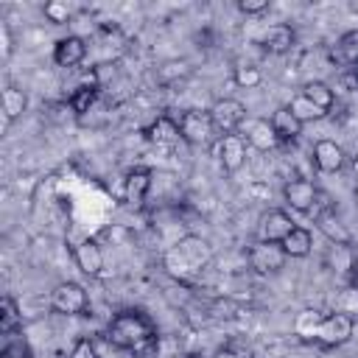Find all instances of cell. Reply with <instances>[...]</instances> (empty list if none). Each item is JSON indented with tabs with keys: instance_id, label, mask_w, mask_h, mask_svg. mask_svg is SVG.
<instances>
[{
	"instance_id": "cell-1",
	"label": "cell",
	"mask_w": 358,
	"mask_h": 358,
	"mask_svg": "<svg viewBox=\"0 0 358 358\" xmlns=\"http://www.w3.org/2000/svg\"><path fill=\"white\" fill-rule=\"evenodd\" d=\"M106 341L117 350H126V352H148L154 344H157V327L154 322L137 310V308H126L120 313H115L106 324Z\"/></svg>"
},
{
	"instance_id": "cell-2",
	"label": "cell",
	"mask_w": 358,
	"mask_h": 358,
	"mask_svg": "<svg viewBox=\"0 0 358 358\" xmlns=\"http://www.w3.org/2000/svg\"><path fill=\"white\" fill-rule=\"evenodd\" d=\"M213 260V246L210 241H204L201 235H185L179 238L165 255H162V266L171 277L176 280H190L196 277L207 263Z\"/></svg>"
},
{
	"instance_id": "cell-3",
	"label": "cell",
	"mask_w": 358,
	"mask_h": 358,
	"mask_svg": "<svg viewBox=\"0 0 358 358\" xmlns=\"http://www.w3.org/2000/svg\"><path fill=\"white\" fill-rule=\"evenodd\" d=\"M179 134L190 145H210L215 137V126L210 117V109H187L179 115Z\"/></svg>"
},
{
	"instance_id": "cell-4",
	"label": "cell",
	"mask_w": 358,
	"mask_h": 358,
	"mask_svg": "<svg viewBox=\"0 0 358 358\" xmlns=\"http://www.w3.org/2000/svg\"><path fill=\"white\" fill-rule=\"evenodd\" d=\"M50 308L62 316H78L90 308V296L84 291V285L78 282H59L53 291H50Z\"/></svg>"
},
{
	"instance_id": "cell-5",
	"label": "cell",
	"mask_w": 358,
	"mask_h": 358,
	"mask_svg": "<svg viewBox=\"0 0 358 358\" xmlns=\"http://www.w3.org/2000/svg\"><path fill=\"white\" fill-rule=\"evenodd\" d=\"M352 330H355L352 316L336 310V313H330V316L322 319L319 333H316V344H319V347H327V350L341 347V344H347V341L352 338Z\"/></svg>"
},
{
	"instance_id": "cell-6",
	"label": "cell",
	"mask_w": 358,
	"mask_h": 358,
	"mask_svg": "<svg viewBox=\"0 0 358 358\" xmlns=\"http://www.w3.org/2000/svg\"><path fill=\"white\" fill-rule=\"evenodd\" d=\"M210 117L218 134H235L246 120V106L238 98H221L210 106Z\"/></svg>"
},
{
	"instance_id": "cell-7",
	"label": "cell",
	"mask_w": 358,
	"mask_h": 358,
	"mask_svg": "<svg viewBox=\"0 0 358 358\" xmlns=\"http://www.w3.org/2000/svg\"><path fill=\"white\" fill-rule=\"evenodd\" d=\"M288 255L280 243H268V241H257L252 243L249 249V266L257 271V274H277L282 266H285Z\"/></svg>"
},
{
	"instance_id": "cell-8",
	"label": "cell",
	"mask_w": 358,
	"mask_h": 358,
	"mask_svg": "<svg viewBox=\"0 0 358 358\" xmlns=\"http://www.w3.org/2000/svg\"><path fill=\"white\" fill-rule=\"evenodd\" d=\"M282 199H285L288 210H294V213H313L319 187L310 179H288L282 185Z\"/></svg>"
},
{
	"instance_id": "cell-9",
	"label": "cell",
	"mask_w": 358,
	"mask_h": 358,
	"mask_svg": "<svg viewBox=\"0 0 358 358\" xmlns=\"http://www.w3.org/2000/svg\"><path fill=\"white\" fill-rule=\"evenodd\" d=\"M296 221L285 213V210H268L260 215L257 224V241H268V243H282L291 232H294Z\"/></svg>"
},
{
	"instance_id": "cell-10",
	"label": "cell",
	"mask_w": 358,
	"mask_h": 358,
	"mask_svg": "<svg viewBox=\"0 0 358 358\" xmlns=\"http://www.w3.org/2000/svg\"><path fill=\"white\" fill-rule=\"evenodd\" d=\"M246 148H249V143H246L243 134H238V131L235 134H221L218 145H215L221 168L224 171H238L246 162Z\"/></svg>"
},
{
	"instance_id": "cell-11",
	"label": "cell",
	"mask_w": 358,
	"mask_h": 358,
	"mask_svg": "<svg viewBox=\"0 0 358 358\" xmlns=\"http://www.w3.org/2000/svg\"><path fill=\"white\" fill-rule=\"evenodd\" d=\"M310 157H313V165H316L322 173H336V171H341L344 162H347L344 148H341L336 140H327V137L313 143Z\"/></svg>"
},
{
	"instance_id": "cell-12",
	"label": "cell",
	"mask_w": 358,
	"mask_h": 358,
	"mask_svg": "<svg viewBox=\"0 0 358 358\" xmlns=\"http://www.w3.org/2000/svg\"><path fill=\"white\" fill-rule=\"evenodd\" d=\"M151 185H154V173L148 168H131L123 179V201L131 207H140L148 199Z\"/></svg>"
},
{
	"instance_id": "cell-13",
	"label": "cell",
	"mask_w": 358,
	"mask_h": 358,
	"mask_svg": "<svg viewBox=\"0 0 358 358\" xmlns=\"http://www.w3.org/2000/svg\"><path fill=\"white\" fill-rule=\"evenodd\" d=\"M84 59H87V42L81 36H76V34L62 36L53 45V62L59 67H78Z\"/></svg>"
},
{
	"instance_id": "cell-14",
	"label": "cell",
	"mask_w": 358,
	"mask_h": 358,
	"mask_svg": "<svg viewBox=\"0 0 358 358\" xmlns=\"http://www.w3.org/2000/svg\"><path fill=\"white\" fill-rule=\"evenodd\" d=\"M294 42H296V31H294L288 22H274V25H268L266 34L260 36L263 50H266V53H274V56L288 53V50L294 48Z\"/></svg>"
},
{
	"instance_id": "cell-15",
	"label": "cell",
	"mask_w": 358,
	"mask_h": 358,
	"mask_svg": "<svg viewBox=\"0 0 358 358\" xmlns=\"http://www.w3.org/2000/svg\"><path fill=\"white\" fill-rule=\"evenodd\" d=\"M246 143H249V148H255V151H260V154L274 151V148L280 145V140H277L274 126H271L268 117H255V120H249V126H246Z\"/></svg>"
},
{
	"instance_id": "cell-16",
	"label": "cell",
	"mask_w": 358,
	"mask_h": 358,
	"mask_svg": "<svg viewBox=\"0 0 358 358\" xmlns=\"http://www.w3.org/2000/svg\"><path fill=\"white\" fill-rule=\"evenodd\" d=\"M73 260H76V266H78L84 274L98 277L101 268H103V249H101L98 241L87 238V241L76 243V249H73Z\"/></svg>"
},
{
	"instance_id": "cell-17",
	"label": "cell",
	"mask_w": 358,
	"mask_h": 358,
	"mask_svg": "<svg viewBox=\"0 0 358 358\" xmlns=\"http://www.w3.org/2000/svg\"><path fill=\"white\" fill-rule=\"evenodd\" d=\"M145 134H148V140H151L154 145H159V148H173V145L182 140L179 123H176L173 117H168V115H159V117L145 129Z\"/></svg>"
},
{
	"instance_id": "cell-18",
	"label": "cell",
	"mask_w": 358,
	"mask_h": 358,
	"mask_svg": "<svg viewBox=\"0 0 358 358\" xmlns=\"http://www.w3.org/2000/svg\"><path fill=\"white\" fill-rule=\"evenodd\" d=\"M268 120H271L274 134H277V140H280V143H294V140L302 134V123L291 115V109H288V106L274 109V115H271Z\"/></svg>"
},
{
	"instance_id": "cell-19",
	"label": "cell",
	"mask_w": 358,
	"mask_h": 358,
	"mask_svg": "<svg viewBox=\"0 0 358 358\" xmlns=\"http://www.w3.org/2000/svg\"><path fill=\"white\" fill-rule=\"evenodd\" d=\"M282 249H285V255L288 257H305V255H310V249H313V235H310V229H305V227H294V232L280 243Z\"/></svg>"
},
{
	"instance_id": "cell-20",
	"label": "cell",
	"mask_w": 358,
	"mask_h": 358,
	"mask_svg": "<svg viewBox=\"0 0 358 358\" xmlns=\"http://www.w3.org/2000/svg\"><path fill=\"white\" fill-rule=\"evenodd\" d=\"M22 327V313H20V305L14 296H3L0 299V333L3 336H14L17 330Z\"/></svg>"
},
{
	"instance_id": "cell-21",
	"label": "cell",
	"mask_w": 358,
	"mask_h": 358,
	"mask_svg": "<svg viewBox=\"0 0 358 358\" xmlns=\"http://www.w3.org/2000/svg\"><path fill=\"white\" fill-rule=\"evenodd\" d=\"M95 106H98V84H81V87L73 90V95H70V109H73L78 117H84V115L92 112Z\"/></svg>"
},
{
	"instance_id": "cell-22",
	"label": "cell",
	"mask_w": 358,
	"mask_h": 358,
	"mask_svg": "<svg viewBox=\"0 0 358 358\" xmlns=\"http://www.w3.org/2000/svg\"><path fill=\"white\" fill-rule=\"evenodd\" d=\"M285 106L291 109V115H294L299 123H313V120H322V117L327 115L322 106H316V103H313L310 98H305L302 92H299V95H294Z\"/></svg>"
},
{
	"instance_id": "cell-23",
	"label": "cell",
	"mask_w": 358,
	"mask_h": 358,
	"mask_svg": "<svg viewBox=\"0 0 358 358\" xmlns=\"http://www.w3.org/2000/svg\"><path fill=\"white\" fill-rule=\"evenodd\" d=\"M322 313L313 310V308H305L296 313L294 319V333L302 338V341H316V333H319V324H322Z\"/></svg>"
},
{
	"instance_id": "cell-24",
	"label": "cell",
	"mask_w": 358,
	"mask_h": 358,
	"mask_svg": "<svg viewBox=\"0 0 358 358\" xmlns=\"http://www.w3.org/2000/svg\"><path fill=\"white\" fill-rule=\"evenodd\" d=\"M302 95L310 98V101H313L316 106H322L324 112H330V109H333V101H336L333 87L324 84V81H308V84L302 87Z\"/></svg>"
},
{
	"instance_id": "cell-25",
	"label": "cell",
	"mask_w": 358,
	"mask_h": 358,
	"mask_svg": "<svg viewBox=\"0 0 358 358\" xmlns=\"http://www.w3.org/2000/svg\"><path fill=\"white\" fill-rule=\"evenodd\" d=\"M25 106H28V95L20 87H6L3 90V115H6V120L20 117L25 112Z\"/></svg>"
},
{
	"instance_id": "cell-26",
	"label": "cell",
	"mask_w": 358,
	"mask_h": 358,
	"mask_svg": "<svg viewBox=\"0 0 358 358\" xmlns=\"http://www.w3.org/2000/svg\"><path fill=\"white\" fill-rule=\"evenodd\" d=\"M336 56H338L341 64L358 67V28H355V31H347V34L336 42Z\"/></svg>"
},
{
	"instance_id": "cell-27",
	"label": "cell",
	"mask_w": 358,
	"mask_h": 358,
	"mask_svg": "<svg viewBox=\"0 0 358 358\" xmlns=\"http://www.w3.org/2000/svg\"><path fill=\"white\" fill-rule=\"evenodd\" d=\"M316 221H319V229H322L333 243H350V232L341 227V221H338L333 213H322V215H316Z\"/></svg>"
},
{
	"instance_id": "cell-28",
	"label": "cell",
	"mask_w": 358,
	"mask_h": 358,
	"mask_svg": "<svg viewBox=\"0 0 358 358\" xmlns=\"http://www.w3.org/2000/svg\"><path fill=\"white\" fill-rule=\"evenodd\" d=\"M232 78H235L238 87L252 90V87H257V84L263 81V73H260V67H255V64H238V67L232 70Z\"/></svg>"
},
{
	"instance_id": "cell-29",
	"label": "cell",
	"mask_w": 358,
	"mask_h": 358,
	"mask_svg": "<svg viewBox=\"0 0 358 358\" xmlns=\"http://www.w3.org/2000/svg\"><path fill=\"white\" fill-rule=\"evenodd\" d=\"M42 11H45V20L53 22V25H64V22H70V17H73V8H70L64 0H48Z\"/></svg>"
},
{
	"instance_id": "cell-30",
	"label": "cell",
	"mask_w": 358,
	"mask_h": 358,
	"mask_svg": "<svg viewBox=\"0 0 358 358\" xmlns=\"http://www.w3.org/2000/svg\"><path fill=\"white\" fill-rule=\"evenodd\" d=\"M0 358H34L31 347L25 338H14V336H6V344H3V352Z\"/></svg>"
},
{
	"instance_id": "cell-31",
	"label": "cell",
	"mask_w": 358,
	"mask_h": 358,
	"mask_svg": "<svg viewBox=\"0 0 358 358\" xmlns=\"http://www.w3.org/2000/svg\"><path fill=\"white\" fill-rule=\"evenodd\" d=\"M67 358H101V355H98L95 341H92V338H87V336H81V338L73 344V350H70V355H67Z\"/></svg>"
},
{
	"instance_id": "cell-32",
	"label": "cell",
	"mask_w": 358,
	"mask_h": 358,
	"mask_svg": "<svg viewBox=\"0 0 358 358\" xmlns=\"http://www.w3.org/2000/svg\"><path fill=\"white\" fill-rule=\"evenodd\" d=\"M338 313H347V316L358 313V285L347 288V291L338 296Z\"/></svg>"
},
{
	"instance_id": "cell-33",
	"label": "cell",
	"mask_w": 358,
	"mask_h": 358,
	"mask_svg": "<svg viewBox=\"0 0 358 358\" xmlns=\"http://www.w3.org/2000/svg\"><path fill=\"white\" fill-rule=\"evenodd\" d=\"M238 8H241L243 14H260V11L268 8V0H241Z\"/></svg>"
},
{
	"instance_id": "cell-34",
	"label": "cell",
	"mask_w": 358,
	"mask_h": 358,
	"mask_svg": "<svg viewBox=\"0 0 358 358\" xmlns=\"http://www.w3.org/2000/svg\"><path fill=\"white\" fill-rule=\"evenodd\" d=\"M213 358H249V350H238V347H221L213 352Z\"/></svg>"
},
{
	"instance_id": "cell-35",
	"label": "cell",
	"mask_w": 358,
	"mask_h": 358,
	"mask_svg": "<svg viewBox=\"0 0 358 358\" xmlns=\"http://www.w3.org/2000/svg\"><path fill=\"white\" fill-rule=\"evenodd\" d=\"M347 84H350L352 90H358V67H350V73H347Z\"/></svg>"
},
{
	"instance_id": "cell-36",
	"label": "cell",
	"mask_w": 358,
	"mask_h": 358,
	"mask_svg": "<svg viewBox=\"0 0 358 358\" xmlns=\"http://www.w3.org/2000/svg\"><path fill=\"white\" fill-rule=\"evenodd\" d=\"M352 173H355V179H358V154L352 157Z\"/></svg>"
},
{
	"instance_id": "cell-37",
	"label": "cell",
	"mask_w": 358,
	"mask_h": 358,
	"mask_svg": "<svg viewBox=\"0 0 358 358\" xmlns=\"http://www.w3.org/2000/svg\"><path fill=\"white\" fill-rule=\"evenodd\" d=\"M352 199H355V207H358V182H355V190H352Z\"/></svg>"
},
{
	"instance_id": "cell-38",
	"label": "cell",
	"mask_w": 358,
	"mask_h": 358,
	"mask_svg": "<svg viewBox=\"0 0 358 358\" xmlns=\"http://www.w3.org/2000/svg\"><path fill=\"white\" fill-rule=\"evenodd\" d=\"M187 358H199V355H187Z\"/></svg>"
}]
</instances>
